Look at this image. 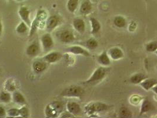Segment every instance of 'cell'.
<instances>
[{
    "label": "cell",
    "mask_w": 157,
    "mask_h": 118,
    "mask_svg": "<svg viewBox=\"0 0 157 118\" xmlns=\"http://www.w3.org/2000/svg\"><path fill=\"white\" fill-rule=\"evenodd\" d=\"M63 112V104L58 101H54L47 104L45 109V113L47 117L56 118Z\"/></svg>",
    "instance_id": "obj_1"
},
{
    "label": "cell",
    "mask_w": 157,
    "mask_h": 118,
    "mask_svg": "<svg viewBox=\"0 0 157 118\" xmlns=\"http://www.w3.org/2000/svg\"><path fill=\"white\" fill-rule=\"evenodd\" d=\"M109 108V106L105 103L100 102H92L86 105L85 107V112L88 115L93 116L101 112L107 111Z\"/></svg>",
    "instance_id": "obj_2"
},
{
    "label": "cell",
    "mask_w": 157,
    "mask_h": 118,
    "mask_svg": "<svg viewBox=\"0 0 157 118\" xmlns=\"http://www.w3.org/2000/svg\"><path fill=\"white\" fill-rule=\"evenodd\" d=\"M108 68L104 66H101L97 69L93 73L91 76L83 83L85 85H92L98 83L102 81L108 73Z\"/></svg>",
    "instance_id": "obj_3"
},
{
    "label": "cell",
    "mask_w": 157,
    "mask_h": 118,
    "mask_svg": "<svg viewBox=\"0 0 157 118\" xmlns=\"http://www.w3.org/2000/svg\"><path fill=\"white\" fill-rule=\"evenodd\" d=\"M47 13L46 12L43 10H39L36 13V18H34V21L31 22L30 26V31H29V36L32 37L36 31L41 24H43L44 20L47 18Z\"/></svg>",
    "instance_id": "obj_4"
},
{
    "label": "cell",
    "mask_w": 157,
    "mask_h": 118,
    "mask_svg": "<svg viewBox=\"0 0 157 118\" xmlns=\"http://www.w3.org/2000/svg\"><path fill=\"white\" fill-rule=\"evenodd\" d=\"M84 93V90L79 86H70L64 89L60 96L64 97H78L81 98Z\"/></svg>",
    "instance_id": "obj_5"
},
{
    "label": "cell",
    "mask_w": 157,
    "mask_h": 118,
    "mask_svg": "<svg viewBox=\"0 0 157 118\" xmlns=\"http://www.w3.org/2000/svg\"><path fill=\"white\" fill-rule=\"evenodd\" d=\"M41 42L44 51L47 52L54 46L52 38L49 33H45L41 37Z\"/></svg>",
    "instance_id": "obj_6"
},
{
    "label": "cell",
    "mask_w": 157,
    "mask_h": 118,
    "mask_svg": "<svg viewBox=\"0 0 157 118\" xmlns=\"http://www.w3.org/2000/svg\"><path fill=\"white\" fill-rule=\"evenodd\" d=\"M59 38L61 42L65 43H69L74 41L75 36L71 31L68 30H65L59 33Z\"/></svg>",
    "instance_id": "obj_7"
},
{
    "label": "cell",
    "mask_w": 157,
    "mask_h": 118,
    "mask_svg": "<svg viewBox=\"0 0 157 118\" xmlns=\"http://www.w3.org/2000/svg\"><path fill=\"white\" fill-rule=\"evenodd\" d=\"M18 14L20 18H21L22 21L25 22L29 27L31 26V20L29 18L30 15V11L28 8L25 6H22L18 10Z\"/></svg>",
    "instance_id": "obj_8"
},
{
    "label": "cell",
    "mask_w": 157,
    "mask_h": 118,
    "mask_svg": "<svg viewBox=\"0 0 157 118\" xmlns=\"http://www.w3.org/2000/svg\"><path fill=\"white\" fill-rule=\"evenodd\" d=\"M33 70L34 72L36 74H40L44 72L47 67V63L42 60H35L32 65Z\"/></svg>",
    "instance_id": "obj_9"
},
{
    "label": "cell",
    "mask_w": 157,
    "mask_h": 118,
    "mask_svg": "<svg viewBox=\"0 0 157 118\" xmlns=\"http://www.w3.org/2000/svg\"><path fill=\"white\" fill-rule=\"evenodd\" d=\"M108 55L111 58L114 60H118L124 57V54L121 49L119 47H114L109 49L107 52Z\"/></svg>",
    "instance_id": "obj_10"
},
{
    "label": "cell",
    "mask_w": 157,
    "mask_h": 118,
    "mask_svg": "<svg viewBox=\"0 0 157 118\" xmlns=\"http://www.w3.org/2000/svg\"><path fill=\"white\" fill-rule=\"evenodd\" d=\"M62 54L58 52H50L43 57V60L48 63H54L61 59Z\"/></svg>",
    "instance_id": "obj_11"
},
{
    "label": "cell",
    "mask_w": 157,
    "mask_h": 118,
    "mask_svg": "<svg viewBox=\"0 0 157 118\" xmlns=\"http://www.w3.org/2000/svg\"><path fill=\"white\" fill-rule=\"evenodd\" d=\"M67 51L72 54L82 55L84 56H89L90 53L83 47L79 45H74L67 49Z\"/></svg>",
    "instance_id": "obj_12"
},
{
    "label": "cell",
    "mask_w": 157,
    "mask_h": 118,
    "mask_svg": "<svg viewBox=\"0 0 157 118\" xmlns=\"http://www.w3.org/2000/svg\"><path fill=\"white\" fill-rule=\"evenodd\" d=\"M11 95H12V100L16 104L21 106H24L27 104L25 98L20 92L15 90L14 92L12 93Z\"/></svg>",
    "instance_id": "obj_13"
},
{
    "label": "cell",
    "mask_w": 157,
    "mask_h": 118,
    "mask_svg": "<svg viewBox=\"0 0 157 118\" xmlns=\"http://www.w3.org/2000/svg\"><path fill=\"white\" fill-rule=\"evenodd\" d=\"M59 23V18L56 15H51L46 22V28L48 31H51L54 29Z\"/></svg>",
    "instance_id": "obj_14"
},
{
    "label": "cell",
    "mask_w": 157,
    "mask_h": 118,
    "mask_svg": "<svg viewBox=\"0 0 157 118\" xmlns=\"http://www.w3.org/2000/svg\"><path fill=\"white\" fill-rule=\"evenodd\" d=\"M67 112L72 115H78L81 112V107L78 104L74 102H69L67 104Z\"/></svg>",
    "instance_id": "obj_15"
},
{
    "label": "cell",
    "mask_w": 157,
    "mask_h": 118,
    "mask_svg": "<svg viewBox=\"0 0 157 118\" xmlns=\"http://www.w3.org/2000/svg\"><path fill=\"white\" fill-rule=\"evenodd\" d=\"M17 82L14 78H8L4 82V89L8 92H14V91L17 90Z\"/></svg>",
    "instance_id": "obj_16"
},
{
    "label": "cell",
    "mask_w": 157,
    "mask_h": 118,
    "mask_svg": "<svg viewBox=\"0 0 157 118\" xmlns=\"http://www.w3.org/2000/svg\"><path fill=\"white\" fill-rule=\"evenodd\" d=\"M157 81L155 79H145L140 85L145 90H149L157 85Z\"/></svg>",
    "instance_id": "obj_17"
},
{
    "label": "cell",
    "mask_w": 157,
    "mask_h": 118,
    "mask_svg": "<svg viewBox=\"0 0 157 118\" xmlns=\"http://www.w3.org/2000/svg\"><path fill=\"white\" fill-rule=\"evenodd\" d=\"M74 28L78 33H83L86 30V24L84 21L81 18H75L73 20Z\"/></svg>",
    "instance_id": "obj_18"
},
{
    "label": "cell",
    "mask_w": 157,
    "mask_h": 118,
    "mask_svg": "<svg viewBox=\"0 0 157 118\" xmlns=\"http://www.w3.org/2000/svg\"><path fill=\"white\" fill-rule=\"evenodd\" d=\"M40 52V48L36 43H33L29 45L26 49V54L30 57H35Z\"/></svg>",
    "instance_id": "obj_19"
},
{
    "label": "cell",
    "mask_w": 157,
    "mask_h": 118,
    "mask_svg": "<svg viewBox=\"0 0 157 118\" xmlns=\"http://www.w3.org/2000/svg\"><path fill=\"white\" fill-rule=\"evenodd\" d=\"M97 61L102 66H108L111 63L110 58L108 55L107 52H105V51L102 52L98 57Z\"/></svg>",
    "instance_id": "obj_20"
},
{
    "label": "cell",
    "mask_w": 157,
    "mask_h": 118,
    "mask_svg": "<svg viewBox=\"0 0 157 118\" xmlns=\"http://www.w3.org/2000/svg\"><path fill=\"white\" fill-rule=\"evenodd\" d=\"M92 4L89 0L84 1L82 4L81 5L79 8V12L81 14L86 15L89 13L92 10Z\"/></svg>",
    "instance_id": "obj_21"
},
{
    "label": "cell",
    "mask_w": 157,
    "mask_h": 118,
    "mask_svg": "<svg viewBox=\"0 0 157 118\" xmlns=\"http://www.w3.org/2000/svg\"><path fill=\"white\" fill-rule=\"evenodd\" d=\"M12 100L11 93L6 90H2L0 92V102L3 103H10Z\"/></svg>",
    "instance_id": "obj_22"
},
{
    "label": "cell",
    "mask_w": 157,
    "mask_h": 118,
    "mask_svg": "<svg viewBox=\"0 0 157 118\" xmlns=\"http://www.w3.org/2000/svg\"><path fill=\"white\" fill-rule=\"evenodd\" d=\"M90 21L91 27H92L91 33L93 34L98 33L101 29V24L98 22V20L94 17H91L90 18Z\"/></svg>",
    "instance_id": "obj_23"
},
{
    "label": "cell",
    "mask_w": 157,
    "mask_h": 118,
    "mask_svg": "<svg viewBox=\"0 0 157 118\" xmlns=\"http://www.w3.org/2000/svg\"><path fill=\"white\" fill-rule=\"evenodd\" d=\"M145 79H146V76L144 74L136 73L131 77L130 81L133 84H140Z\"/></svg>",
    "instance_id": "obj_24"
},
{
    "label": "cell",
    "mask_w": 157,
    "mask_h": 118,
    "mask_svg": "<svg viewBox=\"0 0 157 118\" xmlns=\"http://www.w3.org/2000/svg\"><path fill=\"white\" fill-rule=\"evenodd\" d=\"M152 103H151L149 100H144L143 101L141 107L140 115L151 111L152 109Z\"/></svg>",
    "instance_id": "obj_25"
},
{
    "label": "cell",
    "mask_w": 157,
    "mask_h": 118,
    "mask_svg": "<svg viewBox=\"0 0 157 118\" xmlns=\"http://www.w3.org/2000/svg\"><path fill=\"white\" fill-rule=\"evenodd\" d=\"M28 30H29V26L25 22L22 21L17 26L15 31L18 34H22L27 32Z\"/></svg>",
    "instance_id": "obj_26"
},
{
    "label": "cell",
    "mask_w": 157,
    "mask_h": 118,
    "mask_svg": "<svg viewBox=\"0 0 157 118\" xmlns=\"http://www.w3.org/2000/svg\"><path fill=\"white\" fill-rule=\"evenodd\" d=\"M114 24L116 27L122 28L126 25V20L122 16H117L114 20Z\"/></svg>",
    "instance_id": "obj_27"
},
{
    "label": "cell",
    "mask_w": 157,
    "mask_h": 118,
    "mask_svg": "<svg viewBox=\"0 0 157 118\" xmlns=\"http://www.w3.org/2000/svg\"><path fill=\"white\" fill-rule=\"evenodd\" d=\"M78 5V0H68L67 7L71 13H74Z\"/></svg>",
    "instance_id": "obj_28"
},
{
    "label": "cell",
    "mask_w": 157,
    "mask_h": 118,
    "mask_svg": "<svg viewBox=\"0 0 157 118\" xmlns=\"http://www.w3.org/2000/svg\"><path fill=\"white\" fill-rule=\"evenodd\" d=\"M85 45L87 48L93 50V49H95V48H97L98 47V41L95 39L91 38L88 39L86 41L85 43Z\"/></svg>",
    "instance_id": "obj_29"
},
{
    "label": "cell",
    "mask_w": 157,
    "mask_h": 118,
    "mask_svg": "<svg viewBox=\"0 0 157 118\" xmlns=\"http://www.w3.org/2000/svg\"><path fill=\"white\" fill-rule=\"evenodd\" d=\"M146 50L148 52H154L157 51V42L156 41H151L146 45Z\"/></svg>",
    "instance_id": "obj_30"
},
{
    "label": "cell",
    "mask_w": 157,
    "mask_h": 118,
    "mask_svg": "<svg viewBox=\"0 0 157 118\" xmlns=\"http://www.w3.org/2000/svg\"><path fill=\"white\" fill-rule=\"evenodd\" d=\"M120 115L121 117H123V118H129L132 116V113L131 111L125 107H122L120 109Z\"/></svg>",
    "instance_id": "obj_31"
},
{
    "label": "cell",
    "mask_w": 157,
    "mask_h": 118,
    "mask_svg": "<svg viewBox=\"0 0 157 118\" xmlns=\"http://www.w3.org/2000/svg\"><path fill=\"white\" fill-rule=\"evenodd\" d=\"M7 115L10 117H17L20 116L19 109L11 108L7 111Z\"/></svg>",
    "instance_id": "obj_32"
},
{
    "label": "cell",
    "mask_w": 157,
    "mask_h": 118,
    "mask_svg": "<svg viewBox=\"0 0 157 118\" xmlns=\"http://www.w3.org/2000/svg\"><path fill=\"white\" fill-rule=\"evenodd\" d=\"M20 116L22 118H27L29 116V110L25 105L22 106L21 108L19 109Z\"/></svg>",
    "instance_id": "obj_33"
},
{
    "label": "cell",
    "mask_w": 157,
    "mask_h": 118,
    "mask_svg": "<svg viewBox=\"0 0 157 118\" xmlns=\"http://www.w3.org/2000/svg\"><path fill=\"white\" fill-rule=\"evenodd\" d=\"M7 115V112L6 109L0 106V118L6 117Z\"/></svg>",
    "instance_id": "obj_34"
},
{
    "label": "cell",
    "mask_w": 157,
    "mask_h": 118,
    "mask_svg": "<svg viewBox=\"0 0 157 118\" xmlns=\"http://www.w3.org/2000/svg\"><path fill=\"white\" fill-rule=\"evenodd\" d=\"M2 30H3V27H2V24L1 22V20L0 18V38L2 36Z\"/></svg>",
    "instance_id": "obj_35"
},
{
    "label": "cell",
    "mask_w": 157,
    "mask_h": 118,
    "mask_svg": "<svg viewBox=\"0 0 157 118\" xmlns=\"http://www.w3.org/2000/svg\"><path fill=\"white\" fill-rule=\"evenodd\" d=\"M17 1H18V2H20V1H23V0H16Z\"/></svg>",
    "instance_id": "obj_36"
},
{
    "label": "cell",
    "mask_w": 157,
    "mask_h": 118,
    "mask_svg": "<svg viewBox=\"0 0 157 118\" xmlns=\"http://www.w3.org/2000/svg\"><path fill=\"white\" fill-rule=\"evenodd\" d=\"M0 74H1V73H0Z\"/></svg>",
    "instance_id": "obj_37"
}]
</instances>
